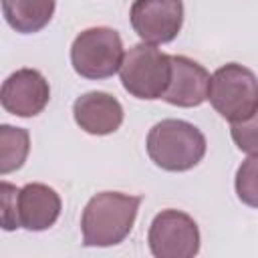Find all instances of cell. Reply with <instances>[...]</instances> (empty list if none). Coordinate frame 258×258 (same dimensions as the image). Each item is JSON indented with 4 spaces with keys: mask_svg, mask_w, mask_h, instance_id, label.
Instances as JSON below:
<instances>
[{
    "mask_svg": "<svg viewBox=\"0 0 258 258\" xmlns=\"http://www.w3.org/2000/svg\"><path fill=\"white\" fill-rule=\"evenodd\" d=\"M230 135L240 151L248 155H258V111L246 121L232 123Z\"/></svg>",
    "mask_w": 258,
    "mask_h": 258,
    "instance_id": "9a60e30c",
    "label": "cell"
},
{
    "mask_svg": "<svg viewBox=\"0 0 258 258\" xmlns=\"http://www.w3.org/2000/svg\"><path fill=\"white\" fill-rule=\"evenodd\" d=\"M60 196L46 183H26L18 189V224L30 232L48 230L60 216Z\"/></svg>",
    "mask_w": 258,
    "mask_h": 258,
    "instance_id": "8fae6325",
    "label": "cell"
},
{
    "mask_svg": "<svg viewBox=\"0 0 258 258\" xmlns=\"http://www.w3.org/2000/svg\"><path fill=\"white\" fill-rule=\"evenodd\" d=\"M56 8V0H2V14L8 26L20 34L42 30Z\"/></svg>",
    "mask_w": 258,
    "mask_h": 258,
    "instance_id": "7c38bea8",
    "label": "cell"
},
{
    "mask_svg": "<svg viewBox=\"0 0 258 258\" xmlns=\"http://www.w3.org/2000/svg\"><path fill=\"white\" fill-rule=\"evenodd\" d=\"M2 191V228L4 230H16L20 228L18 224V210H16V198H18V187H14L8 181L0 183Z\"/></svg>",
    "mask_w": 258,
    "mask_h": 258,
    "instance_id": "2e32d148",
    "label": "cell"
},
{
    "mask_svg": "<svg viewBox=\"0 0 258 258\" xmlns=\"http://www.w3.org/2000/svg\"><path fill=\"white\" fill-rule=\"evenodd\" d=\"M234 187L242 204L250 208H258V155H250L240 163L236 171Z\"/></svg>",
    "mask_w": 258,
    "mask_h": 258,
    "instance_id": "5bb4252c",
    "label": "cell"
},
{
    "mask_svg": "<svg viewBox=\"0 0 258 258\" xmlns=\"http://www.w3.org/2000/svg\"><path fill=\"white\" fill-rule=\"evenodd\" d=\"M149 250L155 258H191L200 252V228L179 210H161L147 232Z\"/></svg>",
    "mask_w": 258,
    "mask_h": 258,
    "instance_id": "8992f818",
    "label": "cell"
},
{
    "mask_svg": "<svg viewBox=\"0 0 258 258\" xmlns=\"http://www.w3.org/2000/svg\"><path fill=\"white\" fill-rule=\"evenodd\" d=\"M75 123L89 135L115 133L123 123L121 103L103 91H89L81 95L73 105Z\"/></svg>",
    "mask_w": 258,
    "mask_h": 258,
    "instance_id": "30bf717a",
    "label": "cell"
},
{
    "mask_svg": "<svg viewBox=\"0 0 258 258\" xmlns=\"http://www.w3.org/2000/svg\"><path fill=\"white\" fill-rule=\"evenodd\" d=\"M129 20L137 36L147 44L171 42L183 24L181 0H135Z\"/></svg>",
    "mask_w": 258,
    "mask_h": 258,
    "instance_id": "52a82bcc",
    "label": "cell"
},
{
    "mask_svg": "<svg viewBox=\"0 0 258 258\" xmlns=\"http://www.w3.org/2000/svg\"><path fill=\"white\" fill-rule=\"evenodd\" d=\"M30 151V135L22 127L0 125V173L6 175L24 165Z\"/></svg>",
    "mask_w": 258,
    "mask_h": 258,
    "instance_id": "4fadbf2b",
    "label": "cell"
},
{
    "mask_svg": "<svg viewBox=\"0 0 258 258\" xmlns=\"http://www.w3.org/2000/svg\"><path fill=\"white\" fill-rule=\"evenodd\" d=\"M208 99L228 123H240L258 111V79L238 62L220 67L210 79Z\"/></svg>",
    "mask_w": 258,
    "mask_h": 258,
    "instance_id": "3957f363",
    "label": "cell"
},
{
    "mask_svg": "<svg viewBox=\"0 0 258 258\" xmlns=\"http://www.w3.org/2000/svg\"><path fill=\"white\" fill-rule=\"evenodd\" d=\"M139 206V196L121 191H101L93 196L81 216L83 244L97 248L121 244L133 230Z\"/></svg>",
    "mask_w": 258,
    "mask_h": 258,
    "instance_id": "6da1fadb",
    "label": "cell"
},
{
    "mask_svg": "<svg viewBox=\"0 0 258 258\" xmlns=\"http://www.w3.org/2000/svg\"><path fill=\"white\" fill-rule=\"evenodd\" d=\"M119 77L129 95L145 101L161 99L171 81V54L161 52L155 44H135L125 52Z\"/></svg>",
    "mask_w": 258,
    "mask_h": 258,
    "instance_id": "277c9868",
    "label": "cell"
},
{
    "mask_svg": "<svg viewBox=\"0 0 258 258\" xmlns=\"http://www.w3.org/2000/svg\"><path fill=\"white\" fill-rule=\"evenodd\" d=\"M147 155L165 171H187L206 155L204 133L183 119H163L147 133Z\"/></svg>",
    "mask_w": 258,
    "mask_h": 258,
    "instance_id": "7a4b0ae2",
    "label": "cell"
},
{
    "mask_svg": "<svg viewBox=\"0 0 258 258\" xmlns=\"http://www.w3.org/2000/svg\"><path fill=\"white\" fill-rule=\"evenodd\" d=\"M210 73L183 54H171V81L163 101L175 107H200L208 99Z\"/></svg>",
    "mask_w": 258,
    "mask_h": 258,
    "instance_id": "9c48e42d",
    "label": "cell"
},
{
    "mask_svg": "<svg viewBox=\"0 0 258 258\" xmlns=\"http://www.w3.org/2000/svg\"><path fill=\"white\" fill-rule=\"evenodd\" d=\"M123 42L117 30L93 26L83 30L71 46V64L77 75L99 81L119 73L123 62Z\"/></svg>",
    "mask_w": 258,
    "mask_h": 258,
    "instance_id": "5b68a950",
    "label": "cell"
},
{
    "mask_svg": "<svg viewBox=\"0 0 258 258\" xmlns=\"http://www.w3.org/2000/svg\"><path fill=\"white\" fill-rule=\"evenodd\" d=\"M50 99L48 81L36 69H18L12 73L0 91V103L4 111L16 117H34L44 111Z\"/></svg>",
    "mask_w": 258,
    "mask_h": 258,
    "instance_id": "ba28073f",
    "label": "cell"
}]
</instances>
